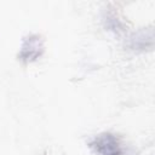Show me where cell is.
Wrapping results in <instances>:
<instances>
[{"instance_id": "1", "label": "cell", "mask_w": 155, "mask_h": 155, "mask_svg": "<svg viewBox=\"0 0 155 155\" xmlns=\"http://www.w3.org/2000/svg\"><path fill=\"white\" fill-rule=\"evenodd\" d=\"M91 148H93L99 155H122V149L117 139L110 133L97 136L91 142Z\"/></svg>"}, {"instance_id": "2", "label": "cell", "mask_w": 155, "mask_h": 155, "mask_svg": "<svg viewBox=\"0 0 155 155\" xmlns=\"http://www.w3.org/2000/svg\"><path fill=\"white\" fill-rule=\"evenodd\" d=\"M23 47L29 48V50H25V51L21 52L22 59H27V61L35 59L38 56H40V53L42 51V45H41L40 38L34 36V35H30L29 38L25 39V41L23 44Z\"/></svg>"}]
</instances>
